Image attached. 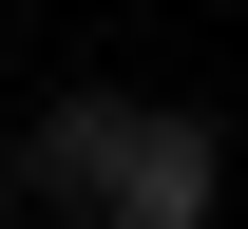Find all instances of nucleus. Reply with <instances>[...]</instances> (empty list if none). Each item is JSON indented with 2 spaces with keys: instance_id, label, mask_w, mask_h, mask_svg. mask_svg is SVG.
I'll use <instances>...</instances> for the list:
<instances>
[{
  "instance_id": "nucleus-1",
  "label": "nucleus",
  "mask_w": 248,
  "mask_h": 229,
  "mask_svg": "<svg viewBox=\"0 0 248 229\" xmlns=\"http://www.w3.org/2000/svg\"><path fill=\"white\" fill-rule=\"evenodd\" d=\"M19 191L58 210V229H210L229 134L210 115H153V96H58V115L19 134Z\"/></svg>"
}]
</instances>
